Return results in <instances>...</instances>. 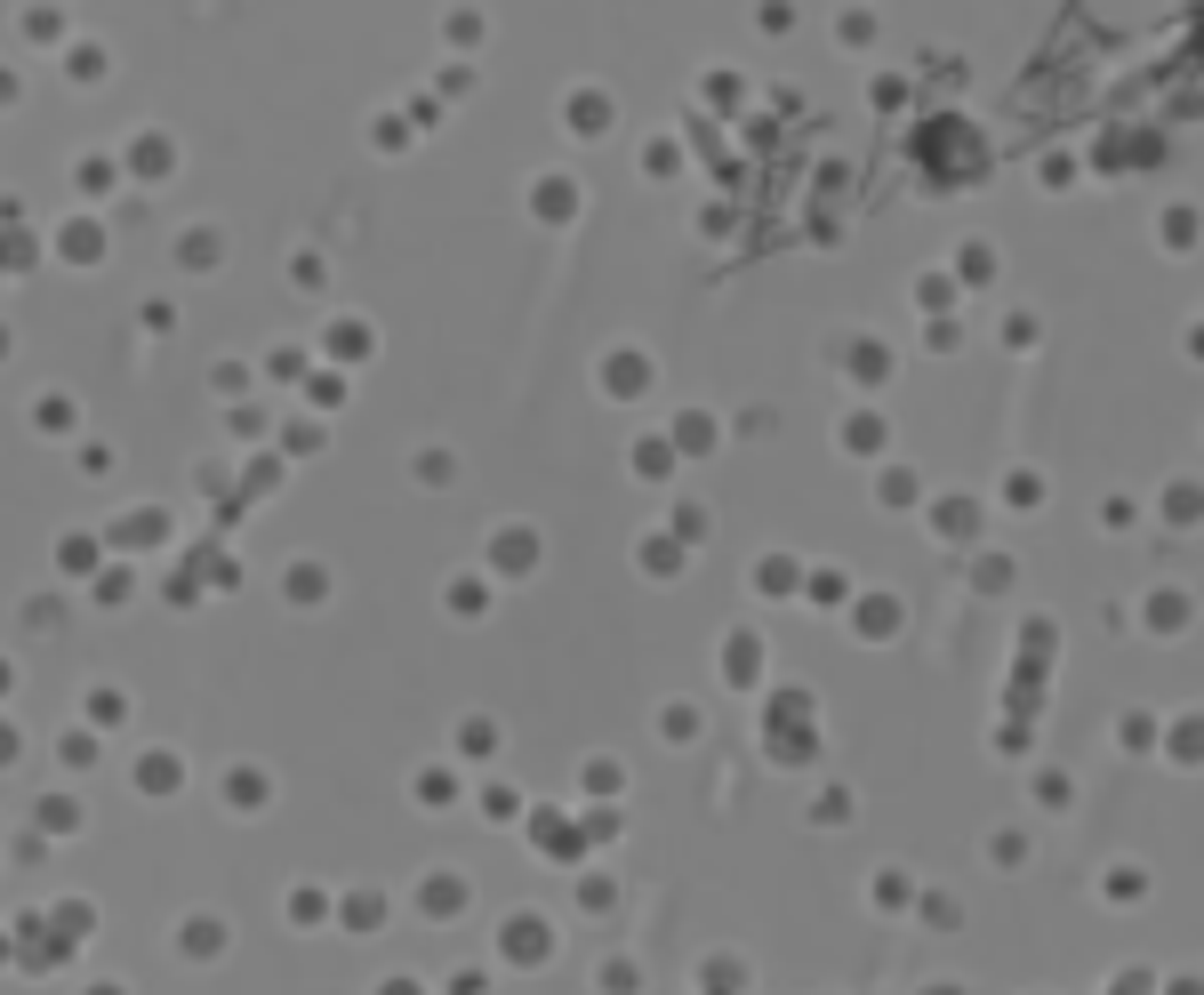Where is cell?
<instances>
[{"label":"cell","instance_id":"6da1fadb","mask_svg":"<svg viewBox=\"0 0 1204 995\" xmlns=\"http://www.w3.org/2000/svg\"><path fill=\"white\" fill-rule=\"evenodd\" d=\"M169 778H177V763H169V755L145 763V787H153V795H169Z\"/></svg>","mask_w":1204,"mask_h":995}]
</instances>
